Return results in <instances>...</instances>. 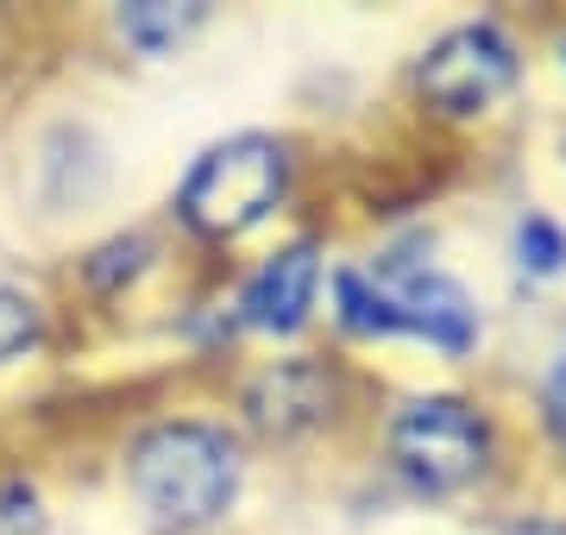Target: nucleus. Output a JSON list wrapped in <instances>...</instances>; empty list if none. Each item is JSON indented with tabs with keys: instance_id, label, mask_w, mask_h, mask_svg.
I'll return each instance as SVG.
<instances>
[{
	"instance_id": "obj_1",
	"label": "nucleus",
	"mask_w": 566,
	"mask_h": 535,
	"mask_svg": "<svg viewBox=\"0 0 566 535\" xmlns=\"http://www.w3.org/2000/svg\"><path fill=\"white\" fill-rule=\"evenodd\" d=\"M126 485L139 511L170 535L221 523L240 497V441L214 422H151L126 453Z\"/></svg>"
},
{
	"instance_id": "obj_2",
	"label": "nucleus",
	"mask_w": 566,
	"mask_h": 535,
	"mask_svg": "<svg viewBox=\"0 0 566 535\" xmlns=\"http://www.w3.org/2000/svg\"><path fill=\"white\" fill-rule=\"evenodd\" d=\"M334 303L346 334H416L441 353L479 340V310L447 271L385 259L378 271H334Z\"/></svg>"
},
{
	"instance_id": "obj_3",
	"label": "nucleus",
	"mask_w": 566,
	"mask_h": 535,
	"mask_svg": "<svg viewBox=\"0 0 566 535\" xmlns=\"http://www.w3.org/2000/svg\"><path fill=\"white\" fill-rule=\"evenodd\" d=\"M283 189H290V151L271 133H233L189 165L177 214L202 240H240L283 202Z\"/></svg>"
},
{
	"instance_id": "obj_4",
	"label": "nucleus",
	"mask_w": 566,
	"mask_h": 535,
	"mask_svg": "<svg viewBox=\"0 0 566 535\" xmlns=\"http://www.w3.org/2000/svg\"><path fill=\"white\" fill-rule=\"evenodd\" d=\"M390 460L428 497L465 492L491 466V429L460 397H416L390 422Z\"/></svg>"
},
{
	"instance_id": "obj_5",
	"label": "nucleus",
	"mask_w": 566,
	"mask_h": 535,
	"mask_svg": "<svg viewBox=\"0 0 566 535\" xmlns=\"http://www.w3.org/2000/svg\"><path fill=\"white\" fill-rule=\"evenodd\" d=\"M516 70H523V57H516L510 32L479 20V25H453L447 39L428 44L422 70H416V88L441 114H485L491 102H504L516 88Z\"/></svg>"
},
{
	"instance_id": "obj_6",
	"label": "nucleus",
	"mask_w": 566,
	"mask_h": 535,
	"mask_svg": "<svg viewBox=\"0 0 566 535\" xmlns=\"http://www.w3.org/2000/svg\"><path fill=\"white\" fill-rule=\"evenodd\" d=\"M315 290H322V252L296 240L252 271V284L240 290V322L264 334H296L315 310Z\"/></svg>"
},
{
	"instance_id": "obj_7",
	"label": "nucleus",
	"mask_w": 566,
	"mask_h": 535,
	"mask_svg": "<svg viewBox=\"0 0 566 535\" xmlns=\"http://www.w3.org/2000/svg\"><path fill=\"white\" fill-rule=\"evenodd\" d=\"M245 410H252V422H264V429H277V434L315 422V416L327 410L322 366H308V359H283V366L259 371V385L245 391Z\"/></svg>"
},
{
	"instance_id": "obj_8",
	"label": "nucleus",
	"mask_w": 566,
	"mask_h": 535,
	"mask_svg": "<svg viewBox=\"0 0 566 535\" xmlns=\"http://www.w3.org/2000/svg\"><path fill=\"white\" fill-rule=\"evenodd\" d=\"M196 20H202V7H170V0H133V7H120V39H126V44H139L145 57H158V51H170V44H177Z\"/></svg>"
},
{
	"instance_id": "obj_9",
	"label": "nucleus",
	"mask_w": 566,
	"mask_h": 535,
	"mask_svg": "<svg viewBox=\"0 0 566 535\" xmlns=\"http://www.w3.org/2000/svg\"><path fill=\"white\" fill-rule=\"evenodd\" d=\"M39 334H44L39 303H32L25 290L0 284V366H13V359H25V353L39 347Z\"/></svg>"
},
{
	"instance_id": "obj_10",
	"label": "nucleus",
	"mask_w": 566,
	"mask_h": 535,
	"mask_svg": "<svg viewBox=\"0 0 566 535\" xmlns=\"http://www.w3.org/2000/svg\"><path fill=\"white\" fill-rule=\"evenodd\" d=\"M516 252H523V271H542V277H554V271L566 265V233L547 214H528L523 227H516Z\"/></svg>"
},
{
	"instance_id": "obj_11",
	"label": "nucleus",
	"mask_w": 566,
	"mask_h": 535,
	"mask_svg": "<svg viewBox=\"0 0 566 535\" xmlns=\"http://www.w3.org/2000/svg\"><path fill=\"white\" fill-rule=\"evenodd\" d=\"M39 529H44L39 492L32 485H7L0 492V535H39Z\"/></svg>"
},
{
	"instance_id": "obj_12",
	"label": "nucleus",
	"mask_w": 566,
	"mask_h": 535,
	"mask_svg": "<svg viewBox=\"0 0 566 535\" xmlns=\"http://www.w3.org/2000/svg\"><path fill=\"white\" fill-rule=\"evenodd\" d=\"M547 429L560 434V448H566V359L554 366V378H547Z\"/></svg>"
},
{
	"instance_id": "obj_13",
	"label": "nucleus",
	"mask_w": 566,
	"mask_h": 535,
	"mask_svg": "<svg viewBox=\"0 0 566 535\" xmlns=\"http://www.w3.org/2000/svg\"><path fill=\"white\" fill-rule=\"evenodd\" d=\"M510 535H566L560 516H523V523H510Z\"/></svg>"
}]
</instances>
